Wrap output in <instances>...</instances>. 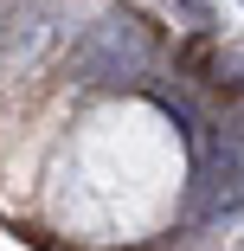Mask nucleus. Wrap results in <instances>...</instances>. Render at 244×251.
I'll return each mask as SVG.
<instances>
[{
  "label": "nucleus",
  "mask_w": 244,
  "mask_h": 251,
  "mask_svg": "<svg viewBox=\"0 0 244 251\" xmlns=\"http://www.w3.org/2000/svg\"><path fill=\"white\" fill-rule=\"evenodd\" d=\"M155 65V39L135 13H103L71 39V71L77 84H141Z\"/></svg>",
  "instance_id": "nucleus-1"
},
{
  "label": "nucleus",
  "mask_w": 244,
  "mask_h": 251,
  "mask_svg": "<svg viewBox=\"0 0 244 251\" xmlns=\"http://www.w3.org/2000/svg\"><path fill=\"white\" fill-rule=\"evenodd\" d=\"M45 39H52V7H45V0H32L26 13L7 20V32H0V52L26 65V58H39V45H45Z\"/></svg>",
  "instance_id": "nucleus-2"
}]
</instances>
